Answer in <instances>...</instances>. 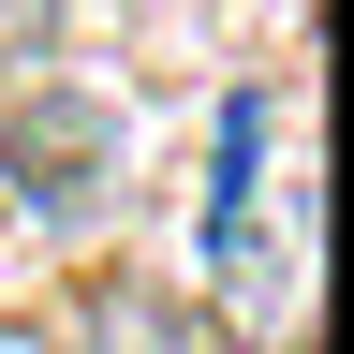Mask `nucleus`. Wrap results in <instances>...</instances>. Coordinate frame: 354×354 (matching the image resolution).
<instances>
[{
  "label": "nucleus",
  "instance_id": "nucleus-1",
  "mask_svg": "<svg viewBox=\"0 0 354 354\" xmlns=\"http://www.w3.org/2000/svg\"><path fill=\"white\" fill-rule=\"evenodd\" d=\"M118 148H133V118L104 104V88H15V118H0V177H15V207L44 221V236H88L118 192Z\"/></svg>",
  "mask_w": 354,
  "mask_h": 354
},
{
  "label": "nucleus",
  "instance_id": "nucleus-2",
  "mask_svg": "<svg viewBox=\"0 0 354 354\" xmlns=\"http://www.w3.org/2000/svg\"><path fill=\"white\" fill-rule=\"evenodd\" d=\"M44 44H59V0H0V74H44Z\"/></svg>",
  "mask_w": 354,
  "mask_h": 354
},
{
  "label": "nucleus",
  "instance_id": "nucleus-3",
  "mask_svg": "<svg viewBox=\"0 0 354 354\" xmlns=\"http://www.w3.org/2000/svg\"><path fill=\"white\" fill-rule=\"evenodd\" d=\"M0 354H44V339H15V325H0Z\"/></svg>",
  "mask_w": 354,
  "mask_h": 354
}]
</instances>
